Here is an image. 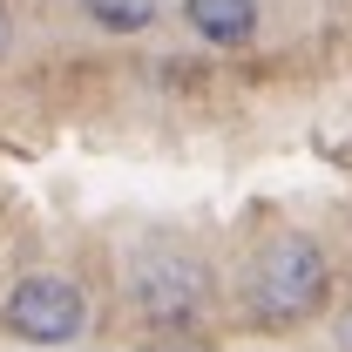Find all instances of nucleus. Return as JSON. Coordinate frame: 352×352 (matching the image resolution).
<instances>
[{
    "label": "nucleus",
    "mask_w": 352,
    "mask_h": 352,
    "mask_svg": "<svg viewBox=\"0 0 352 352\" xmlns=\"http://www.w3.org/2000/svg\"><path fill=\"white\" fill-rule=\"evenodd\" d=\"M122 311L149 339H190L217 311V264L210 251L176 230V223H142L122 244Z\"/></svg>",
    "instance_id": "nucleus-1"
},
{
    "label": "nucleus",
    "mask_w": 352,
    "mask_h": 352,
    "mask_svg": "<svg viewBox=\"0 0 352 352\" xmlns=\"http://www.w3.org/2000/svg\"><path fill=\"white\" fill-rule=\"evenodd\" d=\"M325 311H332V251L298 223L258 230L237 264V325L285 339L318 325Z\"/></svg>",
    "instance_id": "nucleus-2"
},
{
    "label": "nucleus",
    "mask_w": 352,
    "mask_h": 352,
    "mask_svg": "<svg viewBox=\"0 0 352 352\" xmlns=\"http://www.w3.org/2000/svg\"><path fill=\"white\" fill-rule=\"evenodd\" d=\"M95 325L88 292L68 271H28L0 292V332L21 339V346H75Z\"/></svg>",
    "instance_id": "nucleus-3"
},
{
    "label": "nucleus",
    "mask_w": 352,
    "mask_h": 352,
    "mask_svg": "<svg viewBox=\"0 0 352 352\" xmlns=\"http://www.w3.org/2000/svg\"><path fill=\"white\" fill-rule=\"evenodd\" d=\"M176 14H183V28H190L197 41L217 47V54H237V47H251L264 34V7L258 0H176Z\"/></svg>",
    "instance_id": "nucleus-4"
},
{
    "label": "nucleus",
    "mask_w": 352,
    "mask_h": 352,
    "mask_svg": "<svg viewBox=\"0 0 352 352\" xmlns=\"http://www.w3.org/2000/svg\"><path fill=\"white\" fill-rule=\"evenodd\" d=\"M82 7L88 28H102V34H149L156 21H163V0H75Z\"/></svg>",
    "instance_id": "nucleus-5"
},
{
    "label": "nucleus",
    "mask_w": 352,
    "mask_h": 352,
    "mask_svg": "<svg viewBox=\"0 0 352 352\" xmlns=\"http://www.w3.org/2000/svg\"><path fill=\"white\" fill-rule=\"evenodd\" d=\"M149 352H210V346L190 332V339H149Z\"/></svg>",
    "instance_id": "nucleus-6"
},
{
    "label": "nucleus",
    "mask_w": 352,
    "mask_h": 352,
    "mask_svg": "<svg viewBox=\"0 0 352 352\" xmlns=\"http://www.w3.org/2000/svg\"><path fill=\"white\" fill-rule=\"evenodd\" d=\"M332 346H339V352H352V305L332 318Z\"/></svg>",
    "instance_id": "nucleus-7"
},
{
    "label": "nucleus",
    "mask_w": 352,
    "mask_h": 352,
    "mask_svg": "<svg viewBox=\"0 0 352 352\" xmlns=\"http://www.w3.org/2000/svg\"><path fill=\"white\" fill-rule=\"evenodd\" d=\"M7 54H14V7L0 0V61H7Z\"/></svg>",
    "instance_id": "nucleus-8"
}]
</instances>
